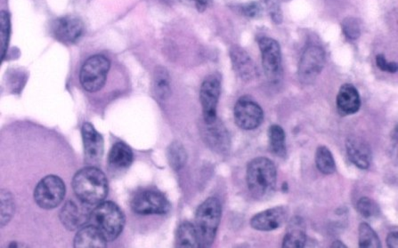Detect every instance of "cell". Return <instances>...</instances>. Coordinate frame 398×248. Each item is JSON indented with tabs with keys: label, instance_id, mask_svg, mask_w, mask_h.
I'll list each match as a JSON object with an SVG mask.
<instances>
[{
	"label": "cell",
	"instance_id": "20",
	"mask_svg": "<svg viewBox=\"0 0 398 248\" xmlns=\"http://www.w3.org/2000/svg\"><path fill=\"white\" fill-rule=\"evenodd\" d=\"M307 243L306 225L303 219L296 217L290 221L282 240L283 248H303Z\"/></svg>",
	"mask_w": 398,
	"mask_h": 248
},
{
	"label": "cell",
	"instance_id": "27",
	"mask_svg": "<svg viewBox=\"0 0 398 248\" xmlns=\"http://www.w3.org/2000/svg\"><path fill=\"white\" fill-rule=\"evenodd\" d=\"M168 163L175 171L181 170L185 167L188 161V154H186L184 146L179 142H173L168 146L167 150Z\"/></svg>",
	"mask_w": 398,
	"mask_h": 248
},
{
	"label": "cell",
	"instance_id": "15",
	"mask_svg": "<svg viewBox=\"0 0 398 248\" xmlns=\"http://www.w3.org/2000/svg\"><path fill=\"white\" fill-rule=\"evenodd\" d=\"M91 213L84 206H80L73 200H68L60 212V220L64 227L73 232L88 224Z\"/></svg>",
	"mask_w": 398,
	"mask_h": 248
},
{
	"label": "cell",
	"instance_id": "6",
	"mask_svg": "<svg viewBox=\"0 0 398 248\" xmlns=\"http://www.w3.org/2000/svg\"><path fill=\"white\" fill-rule=\"evenodd\" d=\"M66 190V185L58 176H46L36 186L35 202L43 210H53L63 202Z\"/></svg>",
	"mask_w": 398,
	"mask_h": 248
},
{
	"label": "cell",
	"instance_id": "4",
	"mask_svg": "<svg viewBox=\"0 0 398 248\" xmlns=\"http://www.w3.org/2000/svg\"><path fill=\"white\" fill-rule=\"evenodd\" d=\"M222 217V206L218 197H211L200 205L195 215V228L200 247H210L216 239Z\"/></svg>",
	"mask_w": 398,
	"mask_h": 248
},
{
	"label": "cell",
	"instance_id": "10",
	"mask_svg": "<svg viewBox=\"0 0 398 248\" xmlns=\"http://www.w3.org/2000/svg\"><path fill=\"white\" fill-rule=\"evenodd\" d=\"M234 117L236 125L243 130H254L264 120V111L259 103L248 96L241 97L235 103Z\"/></svg>",
	"mask_w": 398,
	"mask_h": 248
},
{
	"label": "cell",
	"instance_id": "23",
	"mask_svg": "<svg viewBox=\"0 0 398 248\" xmlns=\"http://www.w3.org/2000/svg\"><path fill=\"white\" fill-rule=\"evenodd\" d=\"M175 246L178 247H200L198 234L195 226L189 222H182L175 234Z\"/></svg>",
	"mask_w": 398,
	"mask_h": 248
},
{
	"label": "cell",
	"instance_id": "35",
	"mask_svg": "<svg viewBox=\"0 0 398 248\" xmlns=\"http://www.w3.org/2000/svg\"><path fill=\"white\" fill-rule=\"evenodd\" d=\"M242 10L245 16L252 18L256 17L260 14V7L259 4L256 2H250L243 6Z\"/></svg>",
	"mask_w": 398,
	"mask_h": 248
},
{
	"label": "cell",
	"instance_id": "24",
	"mask_svg": "<svg viewBox=\"0 0 398 248\" xmlns=\"http://www.w3.org/2000/svg\"><path fill=\"white\" fill-rule=\"evenodd\" d=\"M170 77L168 71L163 67L156 68L153 75V89L158 98L166 100L170 95Z\"/></svg>",
	"mask_w": 398,
	"mask_h": 248
},
{
	"label": "cell",
	"instance_id": "21",
	"mask_svg": "<svg viewBox=\"0 0 398 248\" xmlns=\"http://www.w3.org/2000/svg\"><path fill=\"white\" fill-rule=\"evenodd\" d=\"M106 246V239L98 229L91 224L82 227L75 236L74 247L76 248H100Z\"/></svg>",
	"mask_w": 398,
	"mask_h": 248
},
{
	"label": "cell",
	"instance_id": "13",
	"mask_svg": "<svg viewBox=\"0 0 398 248\" xmlns=\"http://www.w3.org/2000/svg\"><path fill=\"white\" fill-rule=\"evenodd\" d=\"M288 218V211L283 207H275L260 212L250 220V226L256 231L271 232L279 229Z\"/></svg>",
	"mask_w": 398,
	"mask_h": 248
},
{
	"label": "cell",
	"instance_id": "3",
	"mask_svg": "<svg viewBox=\"0 0 398 248\" xmlns=\"http://www.w3.org/2000/svg\"><path fill=\"white\" fill-rule=\"evenodd\" d=\"M125 215L116 203L107 201L98 204L89 215L88 224L94 226L101 233L107 242H113L123 232Z\"/></svg>",
	"mask_w": 398,
	"mask_h": 248
},
{
	"label": "cell",
	"instance_id": "30",
	"mask_svg": "<svg viewBox=\"0 0 398 248\" xmlns=\"http://www.w3.org/2000/svg\"><path fill=\"white\" fill-rule=\"evenodd\" d=\"M11 23L9 13L1 11L0 13V36H1L2 58H5L10 38Z\"/></svg>",
	"mask_w": 398,
	"mask_h": 248
},
{
	"label": "cell",
	"instance_id": "34",
	"mask_svg": "<svg viewBox=\"0 0 398 248\" xmlns=\"http://www.w3.org/2000/svg\"><path fill=\"white\" fill-rule=\"evenodd\" d=\"M376 64H377L379 70L387 71V73H396L398 71L397 63L395 62H388L383 55L376 56Z\"/></svg>",
	"mask_w": 398,
	"mask_h": 248
},
{
	"label": "cell",
	"instance_id": "7",
	"mask_svg": "<svg viewBox=\"0 0 398 248\" xmlns=\"http://www.w3.org/2000/svg\"><path fill=\"white\" fill-rule=\"evenodd\" d=\"M131 210L141 215H165L170 210V203L164 194L153 189L142 190L131 200Z\"/></svg>",
	"mask_w": 398,
	"mask_h": 248
},
{
	"label": "cell",
	"instance_id": "12",
	"mask_svg": "<svg viewBox=\"0 0 398 248\" xmlns=\"http://www.w3.org/2000/svg\"><path fill=\"white\" fill-rule=\"evenodd\" d=\"M84 24L80 18L66 16L58 18L53 25V32L59 41L73 44L81 38L84 32Z\"/></svg>",
	"mask_w": 398,
	"mask_h": 248
},
{
	"label": "cell",
	"instance_id": "39",
	"mask_svg": "<svg viewBox=\"0 0 398 248\" xmlns=\"http://www.w3.org/2000/svg\"><path fill=\"white\" fill-rule=\"evenodd\" d=\"M397 138H398L397 127H396L395 129H394V131L392 132V139L395 140V142L397 143Z\"/></svg>",
	"mask_w": 398,
	"mask_h": 248
},
{
	"label": "cell",
	"instance_id": "5",
	"mask_svg": "<svg viewBox=\"0 0 398 248\" xmlns=\"http://www.w3.org/2000/svg\"><path fill=\"white\" fill-rule=\"evenodd\" d=\"M110 67V60L105 56L89 57L81 70L80 81L82 88L89 93L101 90L106 85Z\"/></svg>",
	"mask_w": 398,
	"mask_h": 248
},
{
	"label": "cell",
	"instance_id": "2",
	"mask_svg": "<svg viewBox=\"0 0 398 248\" xmlns=\"http://www.w3.org/2000/svg\"><path fill=\"white\" fill-rule=\"evenodd\" d=\"M246 181L255 199H267L274 193L277 182L275 165L267 157H256L247 165Z\"/></svg>",
	"mask_w": 398,
	"mask_h": 248
},
{
	"label": "cell",
	"instance_id": "38",
	"mask_svg": "<svg viewBox=\"0 0 398 248\" xmlns=\"http://www.w3.org/2000/svg\"><path fill=\"white\" fill-rule=\"evenodd\" d=\"M332 248H347V245L344 244L340 240H335V242H332V245L331 246Z\"/></svg>",
	"mask_w": 398,
	"mask_h": 248
},
{
	"label": "cell",
	"instance_id": "25",
	"mask_svg": "<svg viewBox=\"0 0 398 248\" xmlns=\"http://www.w3.org/2000/svg\"><path fill=\"white\" fill-rule=\"evenodd\" d=\"M285 133L281 125H272L268 129V139L270 150L280 157L286 156Z\"/></svg>",
	"mask_w": 398,
	"mask_h": 248
},
{
	"label": "cell",
	"instance_id": "31",
	"mask_svg": "<svg viewBox=\"0 0 398 248\" xmlns=\"http://www.w3.org/2000/svg\"><path fill=\"white\" fill-rule=\"evenodd\" d=\"M357 210L362 217L367 219L376 217L379 213L378 205L368 197H361L357 201Z\"/></svg>",
	"mask_w": 398,
	"mask_h": 248
},
{
	"label": "cell",
	"instance_id": "26",
	"mask_svg": "<svg viewBox=\"0 0 398 248\" xmlns=\"http://www.w3.org/2000/svg\"><path fill=\"white\" fill-rule=\"evenodd\" d=\"M315 165L322 174L329 175L336 171V163L331 150L326 146H319L315 153Z\"/></svg>",
	"mask_w": 398,
	"mask_h": 248
},
{
	"label": "cell",
	"instance_id": "33",
	"mask_svg": "<svg viewBox=\"0 0 398 248\" xmlns=\"http://www.w3.org/2000/svg\"><path fill=\"white\" fill-rule=\"evenodd\" d=\"M265 4H267V9L272 21L275 24L282 23V17L281 9H280L278 0H265Z\"/></svg>",
	"mask_w": 398,
	"mask_h": 248
},
{
	"label": "cell",
	"instance_id": "8",
	"mask_svg": "<svg viewBox=\"0 0 398 248\" xmlns=\"http://www.w3.org/2000/svg\"><path fill=\"white\" fill-rule=\"evenodd\" d=\"M325 64V50L311 45L304 50L297 69V76L305 85L312 84L322 73Z\"/></svg>",
	"mask_w": 398,
	"mask_h": 248
},
{
	"label": "cell",
	"instance_id": "36",
	"mask_svg": "<svg viewBox=\"0 0 398 248\" xmlns=\"http://www.w3.org/2000/svg\"><path fill=\"white\" fill-rule=\"evenodd\" d=\"M387 245L389 248H397L398 247V232H392L389 233L388 237H387Z\"/></svg>",
	"mask_w": 398,
	"mask_h": 248
},
{
	"label": "cell",
	"instance_id": "9",
	"mask_svg": "<svg viewBox=\"0 0 398 248\" xmlns=\"http://www.w3.org/2000/svg\"><path fill=\"white\" fill-rule=\"evenodd\" d=\"M221 93V81L218 74H211L203 81L200 90L203 120L211 124L218 120L217 109Z\"/></svg>",
	"mask_w": 398,
	"mask_h": 248
},
{
	"label": "cell",
	"instance_id": "14",
	"mask_svg": "<svg viewBox=\"0 0 398 248\" xmlns=\"http://www.w3.org/2000/svg\"><path fill=\"white\" fill-rule=\"evenodd\" d=\"M347 157L357 167L365 170L372 163V150L368 143L359 136H349L346 141Z\"/></svg>",
	"mask_w": 398,
	"mask_h": 248
},
{
	"label": "cell",
	"instance_id": "28",
	"mask_svg": "<svg viewBox=\"0 0 398 248\" xmlns=\"http://www.w3.org/2000/svg\"><path fill=\"white\" fill-rule=\"evenodd\" d=\"M358 242L361 248H381L382 242L377 233L367 222H362L358 229Z\"/></svg>",
	"mask_w": 398,
	"mask_h": 248
},
{
	"label": "cell",
	"instance_id": "17",
	"mask_svg": "<svg viewBox=\"0 0 398 248\" xmlns=\"http://www.w3.org/2000/svg\"><path fill=\"white\" fill-rule=\"evenodd\" d=\"M230 58L236 74L243 81H250L256 77V66L248 53L238 46H232Z\"/></svg>",
	"mask_w": 398,
	"mask_h": 248
},
{
	"label": "cell",
	"instance_id": "32",
	"mask_svg": "<svg viewBox=\"0 0 398 248\" xmlns=\"http://www.w3.org/2000/svg\"><path fill=\"white\" fill-rule=\"evenodd\" d=\"M342 31L349 41H357L361 35V26L359 21L357 18L347 17L342 21Z\"/></svg>",
	"mask_w": 398,
	"mask_h": 248
},
{
	"label": "cell",
	"instance_id": "19",
	"mask_svg": "<svg viewBox=\"0 0 398 248\" xmlns=\"http://www.w3.org/2000/svg\"><path fill=\"white\" fill-rule=\"evenodd\" d=\"M337 108L342 115H353L361 107V98L357 89L352 84H345L340 88L337 95Z\"/></svg>",
	"mask_w": 398,
	"mask_h": 248
},
{
	"label": "cell",
	"instance_id": "18",
	"mask_svg": "<svg viewBox=\"0 0 398 248\" xmlns=\"http://www.w3.org/2000/svg\"><path fill=\"white\" fill-rule=\"evenodd\" d=\"M83 138L85 154L91 161H98L103 157V136L96 130L91 123H85L81 129Z\"/></svg>",
	"mask_w": 398,
	"mask_h": 248
},
{
	"label": "cell",
	"instance_id": "37",
	"mask_svg": "<svg viewBox=\"0 0 398 248\" xmlns=\"http://www.w3.org/2000/svg\"><path fill=\"white\" fill-rule=\"evenodd\" d=\"M199 9H205L209 5L210 0H195Z\"/></svg>",
	"mask_w": 398,
	"mask_h": 248
},
{
	"label": "cell",
	"instance_id": "29",
	"mask_svg": "<svg viewBox=\"0 0 398 248\" xmlns=\"http://www.w3.org/2000/svg\"><path fill=\"white\" fill-rule=\"evenodd\" d=\"M0 201H1V211H0V225L1 227L6 226L13 217L14 212V201L12 193L7 190H1L0 192Z\"/></svg>",
	"mask_w": 398,
	"mask_h": 248
},
{
	"label": "cell",
	"instance_id": "22",
	"mask_svg": "<svg viewBox=\"0 0 398 248\" xmlns=\"http://www.w3.org/2000/svg\"><path fill=\"white\" fill-rule=\"evenodd\" d=\"M134 155L132 150L126 143H117L111 149L108 155V162L111 167L116 169H126L130 167Z\"/></svg>",
	"mask_w": 398,
	"mask_h": 248
},
{
	"label": "cell",
	"instance_id": "1",
	"mask_svg": "<svg viewBox=\"0 0 398 248\" xmlns=\"http://www.w3.org/2000/svg\"><path fill=\"white\" fill-rule=\"evenodd\" d=\"M73 188L82 202L87 205L100 204L108 194V180L100 169L86 167L74 175Z\"/></svg>",
	"mask_w": 398,
	"mask_h": 248
},
{
	"label": "cell",
	"instance_id": "16",
	"mask_svg": "<svg viewBox=\"0 0 398 248\" xmlns=\"http://www.w3.org/2000/svg\"><path fill=\"white\" fill-rule=\"evenodd\" d=\"M206 125L203 138L208 146L218 153H227L230 149V138L225 125L218 120Z\"/></svg>",
	"mask_w": 398,
	"mask_h": 248
},
{
	"label": "cell",
	"instance_id": "11",
	"mask_svg": "<svg viewBox=\"0 0 398 248\" xmlns=\"http://www.w3.org/2000/svg\"><path fill=\"white\" fill-rule=\"evenodd\" d=\"M265 75L272 82H277L282 77V51L279 43L274 38L262 37L259 39Z\"/></svg>",
	"mask_w": 398,
	"mask_h": 248
}]
</instances>
